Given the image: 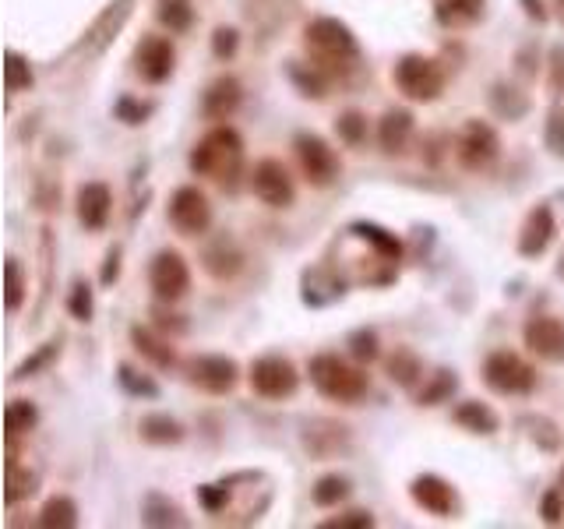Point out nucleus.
<instances>
[{"instance_id":"31","label":"nucleus","mask_w":564,"mask_h":529,"mask_svg":"<svg viewBox=\"0 0 564 529\" xmlns=\"http://www.w3.org/2000/svg\"><path fill=\"white\" fill-rule=\"evenodd\" d=\"M459 388V378H455V371H438V374H431V385H423V392H420V406H438V403H445L448 395Z\"/></svg>"},{"instance_id":"22","label":"nucleus","mask_w":564,"mask_h":529,"mask_svg":"<svg viewBox=\"0 0 564 529\" xmlns=\"http://www.w3.org/2000/svg\"><path fill=\"white\" fill-rule=\"evenodd\" d=\"M131 346L141 353V357L149 360V364L163 367V371H166V367L177 364V350L170 346V339L156 336V332H152V328H145V325H134L131 328Z\"/></svg>"},{"instance_id":"52","label":"nucleus","mask_w":564,"mask_h":529,"mask_svg":"<svg viewBox=\"0 0 564 529\" xmlns=\"http://www.w3.org/2000/svg\"><path fill=\"white\" fill-rule=\"evenodd\" d=\"M561 491H564V466H561Z\"/></svg>"},{"instance_id":"33","label":"nucleus","mask_w":564,"mask_h":529,"mask_svg":"<svg viewBox=\"0 0 564 529\" xmlns=\"http://www.w3.org/2000/svg\"><path fill=\"white\" fill-rule=\"evenodd\" d=\"M335 131H339L342 142L357 149V145L367 142V117H364V113H357V110L342 113V117L335 120Z\"/></svg>"},{"instance_id":"51","label":"nucleus","mask_w":564,"mask_h":529,"mask_svg":"<svg viewBox=\"0 0 564 529\" xmlns=\"http://www.w3.org/2000/svg\"><path fill=\"white\" fill-rule=\"evenodd\" d=\"M554 8H557V18L564 22V0H554Z\"/></svg>"},{"instance_id":"19","label":"nucleus","mask_w":564,"mask_h":529,"mask_svg":"<svg viewBox=\"0 0 564 529\" xmlns=\"http://www.w3.org/2000/svg\"><path fill=\"white\" fill-rule=\"evenodd\" d=\"M554 212H550V205H536L533 212L526 216V223H522V233H519V254L522 258H536V254L547 251V244L554 240Z\"/></svg>"},{"instance_id":"9","label":"nucleus","mask_w":564,"mask_h":529,"mask_svg":"<svg viewBox=\"0 0 564 529\" xmlns=\"http://www.w3.org/2000/svg\"><path fill=\"white\" fill-rule=\"evenodd\" d=\"M166 216H170V223L177 233H184V237H201V233L212 226V205H208V194L194 184L177 187L173 198H170Z\"/></svg>"},{"instance_id":"6","label":"nucleus","mask_w":564,"mask_h":529,"mask_svg":"<svg viewBox=\"0 0 564 529\" xmlns=\"http://www.w3.org/2000/svg\"><path fill=\"white\" fill-rule=\"evenodd\" d=\"M247 381H251V388L261 395V399H272V403L290 399V395L300 388L297 364H293L290 357H279V353H268V357L254 360Z\"/></svg>"},{"instance_id":"15","label":"nucleus","mask_w":564,"mask_h":529,"mask_svg":"<svg viewBox=\"0 0 564 529\" xmlns=\"http://www.w3.org/2000/svg\"><path fill=\"white\" fill-rule=\"evenodd\" d=\"M409 498L423 508V512L438 515V519H448L455 512V491L448 480L434 477V473H423L409 484Z\"/></svg>"},{"instance_id":"1","label":"nucleus","mask_w":564,"mask_h":529,"mask_svg":"<svg viewBox=\"0 0 564 529\" xmlns=\"http://www.w3.org/2000/svg\"><path fill=\"white\" fill-rule=\"evenodd\" d=\"M304 50L318 71L328 78H346L360 64V43L339 18H311L304 25Z\"/></svg>"},{"instance_id":"27","label":"nucleus","mask_w":564,"mask_h":529,"mask_svg":"<svg viewBox=\"0 0 564 529\" xmlns=\"http://www.w3.org/2000/svg\"><path fill=\"white\" fill-rule=\"evenodd\" d=\"M36 522L43 529H71V526H78V505L67 498V494H57V498L46 501Z\"/></svg>"},{"instance_id":"4","label":"nucleus","mask_w":564,"mask_h":529,"mask_svg":"<svg viewBox=\"0 0 564 529\" xmlns=\"http://www.w3.org/2000/svg\"><path fill=\"white\" fill-rule=\"evenodd\" d=\"M395 85L406 99L413 103H434V99L445 92V71L434 57H423V53H406V57L395 64L392 71Z\"/></svg>"},{"instance_id":"29","label":"nucleus","mask_w":564,"mask_h":529,"mask_svg":"<svg viewBox=\"0 0 564 529\" xmlns=\"http://www.w3.org/2000/svg\"><path fill=\"white\" fill-rule=\"evenodd\" d=\"M349 480L346 477H339V473H328V477H321L318 484L311 487V501L318 508H335L339 501H346L349 498Z\"/></svg>"},{"instance_id":"20","label":"nucleus","mask_w":564,"mask_h":529,"mask_svg":"<svg viewBox=\"0 0 564 529\" xmlns=\"http://www.w3.org/2000/svg\"><path fill=\"white\" fill-rule=\"evenodd\" d=\"M378 142L388 156H402V152L409 149V142H413V113H409L406 106H395V110H388L385 117H381Z\"/></svg>"},{"instance_id":"23","label":"nucleus","mask_w":564,"mask_h":529,"mask_svg":"<svg viewBox=\"0 0 564 529\" xmlns=\"http://www.w3.org/2000/svg\"><path fill=\"white\" fill-rule=\"evenodd\" d=\"M452 420L459 427H466L469 434H494V431H498V424H501L498 413L490 410L487 403H476V399H469V403L455 406Z\"/></svg>"},{"instance_id":"2","label":"nucleus","mask_w":564,"mask_h":529,"mask_svg":"<svg viewBox=\"0 0 564 529\" xmlns=\"http://www.w3.org/2000/svg\"><path fill=\"white\" fill-rule=\"evenodd\" d=\"M191 170L198 177L216 180L223 187H237V177L244 170V138L240 131H233L230 124L212 127L191 152Z\"/></svg>"},{"instance_id":"41","label":"nucleus","mask_w":564,"mask_h":529,"mask_svg":"<svg viewBox=\"0 0 564 529\" xmlns=\"http://www.w3.org/2000/svg\"><path fill=\"white\" fill-rule=\"evenodd\" d=\"M32 484H36V477H22V473H18V466H8V494H4V498H8V505H18L25 494L36 491Z\"/></svg>"},{"instance_id":"40","label":"nucleus","mask_w":564,"mask_h":529,"mask_svg":"<svg viewBox=\"0 0 564 529\" xmlns=\"http://www.w3.org/2000/svg\"><path fill=\"white\" fill-rule=\"evenodd\" d=\"M349 353H353L360 364L378 360V336H374V332H357V336L349 339Z\"/></svg>"},{"instance_id":"32","label":"nucleus","mask_w":564,"mask_h":529,"mask_svg":"<svg viewBox=\"0 0 564 529\" xmlns=\"http://www.w3.org/2000/svg\"><path fill=\"white\" fill-rule=\"evenodd\" d=\"M353 230L360 233L364 240H371L374 247H378L381 254H385L388 261H399V254H402V244L395 240V233H388V230H381V226H374V223H360V226H353Z\"/></svg>"},{"instance_id":"14","label":"nucleus","mask_w":564,"mask_h":529,"mask_svg":"<svg viewBox=\"0 0 564 529\" xmlns=\"http://www.w3.org/2000/svg\"><path fill=\"white\" fill-rule=\"evenodd\" d=\"M134 68L149 85H163L177 68V50L166 36H145L134 50Z\"/></svg>"},{"instance_id":"11","label":"nucleus","mask_w":564,"mask_h":529,"mask_svg":"<svg viewBox=\"0 0 564 529\" xmlns=\"http://www.w3.org/2000/svg\"><path fill=\"white\" fill-rule=\"evenodd\" d=\"M149 286L159 300H166V304L184 300L187 290H191V269H187L184 254L173 251V247L159 251L149 265Z\"/></svg>"},{"instance_id":"13","label":"nucleus","mask_w":564,"mask_h":529,"mask_svg":"<svg viewBox=\"0 0 564 529\" xmlns=\"http://www.w3.org/2000/svg\"><path fill=\"white\" fill-rule=\"evenodd\" d=\"M522 343L533 357L547 360V364H564V321L550 318V314H536L522 328Z\"/></svg>"},{"instance_id":"43","label":"nucleus","mask_w":564,"mask_h":529,"mask_svg":"<svg viewBox=\"0 0 564 529\" xmlns=\"http://www.w3.org/2000/svg\"><path fill=\"white\" fill-rule=\"evenodd\" d=\"M547 149L554 156H564V113L561 110H550L547 117Z\"/></svg>"},{"instance_id":"35","label":"nucleus","mask_w":564,"mask_h":529,"mask_svg":"<svg viewBox=\"0 0 564 529\" xmlns=\"http://www.w3.org/2000/svg\"><path fill=\"white\" fill-rule=\"evenodd\" d=\"M141 522H149V526H184L180 512L173 505H163L159 498H149L145 508H141Z\"/></svg>"},{"instance_id":"26","label":"nucleus","mask_w":564,"mask_h":529,"mask_svg":"<svg viewBox=\"0 0 564 529\" xmlns=\"http://www.w3.org/2000/svg\"><path fill=\"white\" fill-rule=\"evenodd\" d=\"M36 424H39V410L29 403V399H11V403L4 406V427H8L11 441L25 438Z\"/></svg>"},{"instance_id":"12","label":"nucleus","mask_w":564,"mask_h":529,"mask_svg":"<svg viewBox=\"0 0 564 529\" xmlns=\"http://www.w3.org/2000/svg\"><path fill=\"white\" fill-rule=\"evenodd\" d=\"M251 191L268 209H290L293 198H297V184H293L290 170H286L279 159H258V163H254Z\"/></svg>"},{"instance_id":"30","label":"nucleus","mask_w":564,"mask_h":529,"mask_svg":"<svg viewBox=\"0 0 564 529\" xmlns=\"http://www.w3.org/2000/svg\"><path fill=\"white\" fill-rule=\"evenodd\" d=\"M490 103H494V110H498L501 117H508V120H519L522 113L529 110V99L522 96L519 89H512V85H494V92H490Z\"/></svg>"},{"instance_id":"39","label":"nucleus","mask_w":564,"mask_h":529,"mask_svg":"<svg viewBox=\"0 0 564 529\" xmlns=\"http://www.w3.org/2000/svg\"><path fill=\"white\" fill-rule=\"evenodd\" d=\"M92 286L89 283H75V290H71V300H67V311H71V318L78 321H92Z\"/></svg>"},{"instance_id":"21","label":"nucleus","mask_w":564,"mask_h":529,"mask_svg":"<svg viewBox=\"0 0 564 529\" xmlns=\"http://www.w3.org/2000/svg\"><path fill=\"white\" fill-rule=\"evenodd\" d=\"M487 11V0H438L434 4V18L445 29H469L476 25Z\"/></svg>"},{"instance_id":"48","label":"nucleus","mask_w":564,"mask_h":529,"mask_svg":"<svg viewBox=\"0 0 564 529\" xmlns=\"http://www.w3.org/2000/svg\"><path fill=\"white\" fill-rule=\"evenodd\" d=\"M120 272V251H110V258H106V269H103V283L110 286L113 279H117Z\"/></svg>"},{"instance_id":"8","label":"nucleus","mask_w":564,"mask_h":529,"mask_svg":"<svg viewBox=\"0 0 564 529\" xmlns=\"http://www.w3.org/2000/svg\"><path fill=\"white\" fill-rule=\"evenodd\" d=\"M498 156H501L498 131H494L487 120H466V127H462L459 138H455V159H459L466 170L480 173Z\"/></svg>"},{"instance_id":"44","label":"nucleus","mask_w":564,"mask_h":529,"mask_svg":"<svg viewBox=\"0 0 564 529\" xmlns=\"http://www.w3.org/2000/svg\"><path fill=\"white\" fill-rule=\"evenodd\" d=\"M325 529H371L374 526V515L371 512H346L339 519H328L321 522Z\"/></svg>"},{"instance_id":"17","label":"nucleus","mask_w":564,"mask_h":529,"mask_svg":"<svg viewBox=\"0 0 564 529\" xmlns=\"http://www.w3.org/2000/svg\"><path fill=\"white\" fill-rule=\"evenodd\" d=\"M240 103H244V89H240V82L233 75H223L208 85L205 99H201V113H205L208 120L223 124V120H230L233 113L240 110Z\"/></svg>"},{"instance_id":"16","label":"nucleus","mask_w":564,"mask_h":529,"mask_svg":"<svg viewBox=\"0 0 564 529\" xmlns=\"http://www.w3.org/2000/svg\"><path fill=\"white\" fill-rule=\"evenodd\" d=\"M110 209H113V194L106 184L99 180H89V184L78 187V223L85 230L99 233L106 223H110Z\"/></svg>"},{"instance_id":"24","label":"nucleus","mask_w":564,"mask_h":529,"mask_svg":"<svg viewBox=\"0 0 564 529\" xmlns=\"http://www.w3.org/2000/svg\"><path fill=\"white\" fill-rule=\"evenodd\" d=\"M138 431H141V441H149V445H180V441H184V427L173 417H166V413L141 417Z\"/></svg>"},{"instance_id":"36","label":"nucleus","mask_w":564,"mask_h":529,"mask_svg":"<svg viewBox=\"0 0 564 529\" xmlns=\"http://www.w3.org/2000/svg\"><path fill=\"white\" fill-rule=\"evenodd\" d=\"M4 279H8V311L15 314L25 300V279H22V265H18V258L4 261Z\"/></svg>"},{"instance_id":"34","label":"nucleus","mask_w":564,"mask_h":529,"mask_svg":"<svg viewBox=\"0 0 564 529\" xmlns=\"http://www.w3.org/2000/svg\"><path fill=\"white\" fill-rule=\"evenodd\" d=\"M290 75H293V82L300 85V92H304V96L325 99V78H328L325 71H318L314 64H307V68H300V64H297V68H293Z\"/></svg>"},{"instance_id":"28","label":"nucleus","mask_w":564,"mask_h":529,"mask_svg":"<svg viewBox=\"0 0 564 529\" xmlns=\"http://www.w3.org/2000/svg\"><path fill=\"white\" fill-rule=\"evenodd\" d=\"M156 18L163 29L170 32H187L194 22L191 0H156Z\"/></svg>"},{"instance_id":"45","label":"nucleus","mask_w":564,"mask_h":529,"mask_svg":"<svg viewBox=\"0 0 564 529\" xmlns=\"http://www.w3.org/2000/svg\"><path fill=\"white\" fill-rule=\"evenodd\" d=\"M543 522H550V526H557V522L564 519V491H547L543 494Z\"/></svg>"},{"instance_id":"7","label":"nucleus","mask_w":564,"mask_h":529,"mask_svg":"<svg viewBox=\"0 0 564 529\" xmlns=\"http://www.w3.org/2000/svg\"><path fill=\"white\" fill-rule=\"evenodd\" d=\"M293 152H297V166L311 187H332L335 180H339L342 163H339V156H335V149L321 135H311V131L297 135Z\"/></svg>"},{"instance_id":"50","label":"nucleus","mask_w":564,"mask_h":529,"mask_svg":"<svg viewBox=\"0 0 564 529\" xmlns=\"http://www.w3.org/2000/svg\"><path fill=\"white\" fill-rule=\"evenodd\" d=\"M561 71H564V50H561V46H557V50H554V82H550V85H554V89H557V85H561Z\"/></svg>"},{"instance_id":"49","label":"nucleus","mask_w":564,"mask_h":529,"mask_svg":"<svg viewBox=\"0 0 564 529\" xmlns=\"http://www.w3.org/2000/svg\"><path fill=\"white\" fill-rule=\"evenodd\" d=\"M526 4V15L536 18V22H547V8H543V0H522Z\"/></svg>"},{"instance_id":"47","label":"nucleus","mask_w":564,"mask_h":529,"mask_svg":"<svg viewBox=\"0 0 564 529\" xmlns=\"http://www.w3.org/2000/svg\"><path fill=\"white\" fill-rule=\"evenodd\" d=\"M230 498L226 494V487H201V505L208 508V512H219V505Z\"/></svg>"},{"instance_id":"18","label":"nucleus","mask_w":564,"mask_h":529,"mask_svg":"<svg viewBox=\"0 0 564 529\" xmlns=\"http://www.w3.org/2000/svg\"><path fill=\"white\" fill-rule=\"evenodd\" d=\"M201 269L212 279H219V283H226V279H233L244 269V251H240L233 237H216L201 251Z\"/></svg>"},{"instance_id":"5","label":"nucleus","mask_w":564,"mask_h":529,"mask_svg":"<svg viewBox=\"0 0 564 529\" xmlns=\"http://www.w3.org/2000/svg\"><path fill=\"white\" fill-rule=\"evenodd\" d=\"M483 381L498 395H529L536 388V371L512 350H494L483 360Z\"/></svg>"},{"instance_id":"38","label":"nucleus","mask_w":564,"mask_h":529,"mask_svg":"<svg viewBox=\"0 0 564 529\" xmlns=\"http://www.w3.org/2000/svg\"><path fill=\"white\" fill-rule=\"evenodd\" d=\"M4 71H8V92H22L32 85V68L25 64L22 57H18L15 50L8 53V64H4Z\"/></svg>"},{"instance_id":"10","label":"nucleus","mask_w":564,"mask_h":529,"mask_svg":"<svg viewBox=\"0 0 564 529\" xmlns=\"http://www.w3.org/2000/svg\"><path fill=\"white\" fill-rule=\"evenodd\" d=\"M187 381L208 395H230L240 381V367L233 357L223 353H198L187 360Z\"/></svg>"},{"instance_id":"25","label":"nucleus","mask_w":564,"mask_h":529,"mask_svg":"<svg viewBox=\"0 0 564 529\" xmlns=\"http://www.w3.org/2000/svg\"><path fill=\"white\" fill-rule=\"evenodd\" d=\"M388 378L395 381L399 388H413L416 381L423 378V364H420V357H416L413 350H406V346H399V350L388 357Z\"/></svg>"},{"instance_id":"46","label":"nucleus","mask_w":564,"mask_h":529,"mask_svg":"<svg viewBox=\"0 0 564 529\" xmlns=\"http://www.w3.org/2000/svg\"><path fill=\"white\" fill-rule=\"evenodd\" d=\"M113 113H117L124 124H141V120L149 117V106H141V103H134V99H117V106H113Z\"/></svg>"},{"instance_id":"3","label":"nucleus","mask_w":564,"mask_h":529,"mask_svg":"<svg viewBox=\"0 0 564 529\" xmlns=\"http://www.w3.org/2000/svg\"><path fill=\"white\" fill-rule=\"evenodd\" d=\"M307 374H311V385L318 388L325 399L346 403V406L360 403L367 395V385H371L367 374L349 364V360H342L339 353H318V357H311Z\"/></svg>"},{"instance_id":"37","label":"nucleus","mask_w":564,"mask_h":529,"mask_svg":"<svg viewBox=\"0 0 564 529\" xmlns=\"http://www.w3.org/2000/svg\"><path fill=\"white\" fill-rule=\"evenodd\" d=\"M117 378H120V385H124L131 395H141V399H156V395H159V385H156V381H149L145 374L131 371L127 364H120V374H117Z\"/></svg>"},{"instance_id":"42","label":"nucleus","mask_w":564,"mask_h":529,"mask_svg":"<svg viewBox=\"0 0 564 529\" xmlns=\"http://www.w3.org/2000/svg\"><path fill=\"white\" fill-rule=\"evenodd\" d=\"M237 46H240L237 29H226V25H219V29L212 32V53H216L219 60L233 57V53H237Z\"/></svg>"}]
</instances>
